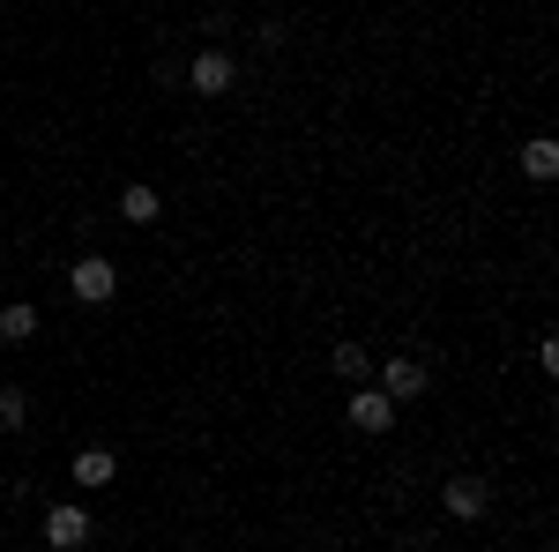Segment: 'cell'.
<instances>
[{
	"label": "cell",
	"mask_w": 559,
	"mask_h": 552,
	"mask_svg": "<svg viewBox=\"0 0 559 552\" xmlns=\"http://www.w3.org/2000/svg\"><path fill=\"white\" fill-rule=\"evenodd\" d=\"M68 292L83 298V306H105V298L120 292V269H112L105 255H83L75 269H68Z\"/></svg>",
	"instance_id": "6da1fadb"
},
{
	"label": "cell",
	"mask_w": 559,
	"mask_h": 552,
	"mask_svg": "<svg viewBox=\"0 0 559 552\" xmlns=\"http://www.w3.org/2000/svg\"><path fill=\"white\" fill-rule=\"evenodd\" d=\"M45 545H52V552H75V545H90V508H75V501L45 508Z\"/></svg>",
	"instance_id": "7a4b0ae2"
},
{
	"label": "cell",
	"mask_w": 559,
	"mask_h": 552,
	"mask_svg": "<svg viewBox=\"0 0 559 552\" xmlns=\"http://www.w3.org/2000/svg\"><path fill=\"white\" fill-rule=\"evenodd\" d=\"M231 75H239V68H231V52H194V68H187V83L202 90V97H224V90H231Z\"/></svg>",
	"instance_id": "3957f363"
},
{
	"label": "cell",
	"mask_w": 559,
	"mask_h": 552,
	"mask_svg": "<svg viewBox=\"0 0 559 552\" xmlns=\"http://www.w3.org/2000/svg\"><path fill=\"white\" fill-rule=\"evenodd\" d=\"M381 396H388V403L426 396V366H418V359H388V366H381Z\"/></svg>",
	"instance_id": "277c9868"
},
{
	"label": "cell",
	"mask_w": 559,
	"mask_h": 552,
	"mask_svg": "<svg viewBox=\"0 0 559 552\" xmlns=\"http://www.w3.org/2000/svg\"><path fill=\"white\" fill-rule=\"evenodd\" d=\"M350 425H358V433H388V425H395V403H388L381 388H358V396H350Z\"/></svg>",
	"instance_id": "5b68a950"
},
{
	"label": "cell",
	"mask_w": 559,
	"mask_h": 552,
	"mask_svg": "<svg viewBox=\"0 0 559 552\" xmlns=\"http://www.w3.org/2000/svg\"><path fill=\"white\" fill-rule=\"evenodd\" d=\"M440 501H448L455 522H477V515H485V485H477V478H448V493H440Z\"/></svg>",
	"instance_id": "8992f818"
},
{
	"label": "cell",
	"mask_w": 559,
	"mask_h": 552,
	"mask_svg": "<svg viewBox=\"0 0 559 552\" xmlns=\"http://www.w3.org/2000/svg\"><path fill=\"white\" fill-rule=\"evenodd\" d=\"M112 470H120L112 448H83V456H75V485H112Z\"/></svg>",
	"instance_id": "52a82bcc"
},
{
	"label": "cell",
	"mask_w": 559,
	"mask_h": 552,
	"mask_svg": "<svg viewBox=\"0 0 559 552\" xmlns=\"http://www.w3.org/2000/svg\"><path fill=\"white\" fill-rule=\"evenodd\" d=\"M31 337H38V306H23V298L0 306V343H31Z\"/></svg>",
	"instance_id": "ba28073f"
},
{
	"label": "cell",
	"mask_w": 559,
	"mask_h": 552,
	"mask_svg": "<svg viewBox=\"0 0 559 552\" xmlns=\"http://www.w3.org/2000/svg\"><path fill=\"white\" fill-rule=\"evenodd\" d=\"M522 172H530V179H552V172H559V142H552V134L522 142Z\"/></svg>",
	"instance_id": "9c48e42d"
},
{
	"label": "cell",
	"mask_w": 559,
	"mask_h": 552,
	"mask_svg": "<svg viewBox=\"0 0 559 552\" xmlns=\"http://www.w3.org/2000/svg\"><path fill=\"white\" fill-rule=\"evenodd\" d=\"M120 216H128V224H157V187H150V179H134L128 195H120Z\"/></svg>",
	"instance_id": "30bf717a"
},
{
	"label": "cell",
	"mask_w": 559,
	"mask_h": 552,
	"mask_svg": "<svg viewBox=\"0 0 559 552\" xmlns=\"http://www.w3.org/2000/svg\"><path fill=\"white\" fill-rule=\"evenodd\" d=\"M31 419V403H23V388H0V425H8V433H15V425Z\"/></svg>",
	"instance_id": "8fae6325"
},
{
	"label": "cell",
	"mask_w": 559,
	"mask_h": 552,
	"mask_svg": "<svg viewBox=\"0 0 559 552\" xmlns=\"http://www.w3.org/2000/svg\"><path fill=\"white\" fill-rule=\"evenodd\" d=\"M336 374H344V381H366V351H358V343H336Z\"/></svg>",
	"instance_id": "7c38bea8"
}]
</instances>
